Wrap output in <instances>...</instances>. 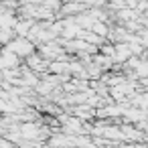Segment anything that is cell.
<instances>
[{
    "mask_svg": "<svg viewBox=\"0 0 148 148\" xmlns=\"http://www.w3.org/2000/svg\"><path fill=\"white\" fill-rule=\"evenodd\" d=\"M0 59H2V69H16L18 67V57L10 51H2L0 53Z\"/></svg>",
    "mask_w": 148,
    "mask_h": 148,
    "instance_id": "obj_3",
    "label": "cell"
},
{
    "mask_svg": "<svg viewBox=\"0 0 148 148\" xmlns=\"http://www.w3.org/2000/svg\"><path fill=\"white\" fill-rule=\"evenodd\" d=\"M41 57L47 61V59H61L63 57V49H59V45L55 43H47L41 47Z\"/></svg>",
    "mask_w": 148,
    "mask_h": 148,
    "instance_id": "obj_2",
    "label": "cell"
},
{
    "mask_svg": "<svg viewBox=\"0 0 148 148\" xmlns=\"http://www.w3.org/2000/svg\"><path fill=\"white\" fill-rule=\"evenodd\" d=\"M33 27H35V23H33L31 18H25V21H18V23H16L14 33H16L21 39H27V37H29V33L33 31Z\"/></svg>",
    "mask_w": 148,
    "mask_h": 148,
    "instance_id": "obj_4",
    "label": "cell"
},
{
    "mask_svg": "<svg viewBox=\"0 0 148 148\" xmlns=\"http://www.w3.org/2000/svg\"><path fill=\"white\" fill-rule=\"evenodd\" d=\"M114 148H120V146H114Z\"/></svg>",
    "mask_w": 148,
    "mask_h": 148,
    "instance_id": "obj_10",
    "label": "cell"
},
{
    "mask_svg": "<svg viewBox=\"0 0 148 148\" xmlns=\"http://www.w3.org/2000/svg\"><path fill=\"white\" fill-rule=\"evenodd\" d=\"M89 4H67V6H61V12L63 14H69V12H81L83 8H87Z\"/></svg>",
    "mask_w": 148,
    "mask_h": 148,
    "instance_id": "obj_7",
    "label": "cell"
},
{
    "mask_svg": "<svg viewBox=\"0 0 148 148\" xmlns=\"http://www.w3.org/2000/svg\"><path fill=\"white\" fill-rule=\"evenodd\" d=\"M91 33H95L97 37H108V35H110V29H108L106 23H99V21H97V23L91 27Z\"/></svg>",
    "mask_w": 148,
    "mask_h": 148,
    "instance_id": "obj_6",
    "label": "cell"
},
{
    "mask_svg": "<svg viewBox=\"0 0 148 148\" xmlns=\"http://www.w3.org/2000/svg\"><path fill=\"white\" fill-rule=\"evenodd\" d=\"M27 65H29V69H31V71H43V69H47V67H49V63H47V61H43V57H41V55H31V57L27 59Z\"/></svg>",
    "mask_w": 148,
    "mask_h": 148,
    "instance_id": "obj_5",
    "label": "cell"
},
{
    "mask_svg": "<svg viewBox=\"0 0 148 148\" xmlns=\"http://www.w3.org/2000/svg\"><path fill=\"white\" fill-rule=\"evenodd\" d=\"M39 148H53V146H51V144H49V146H39Z\"/></svg>",
    "mask_w": 148,
    "mask_h": 148,
    "instance_id": "obj_9",
    "label": "cell"
},
{
    "mask_svg": "<svg viewBox=\"0 0 148 148\" xmlns=\"http://www.w3.org/2000/svg\"><path fill=\"white\" fill-rule=\"evenodd\" d=\"M120 148H138V144H124V146H120Z\"/></svg>",
    "mask_w": 148,
    "mask_h": 148,
    "instance_id": "obj_8",
    "label": "cell"
},
{
    "mask_svg": "<svg viewBox=\"0 0 148 148\" xmlns=\"http://www.w3.org/2000/svg\"><path fill=\"white\" fill-rule=\"evenodd\" d=\"M6 51H10V53H14L18 59L21 57H31V55H35V43H31L29 39H21V37H16L10 45H6Z\"/></svg>",
    "mask_w": 148,
    "mask_h": 148,
    "instance_id": "obj_1",
    "label": "cell"
}]
</instances>
